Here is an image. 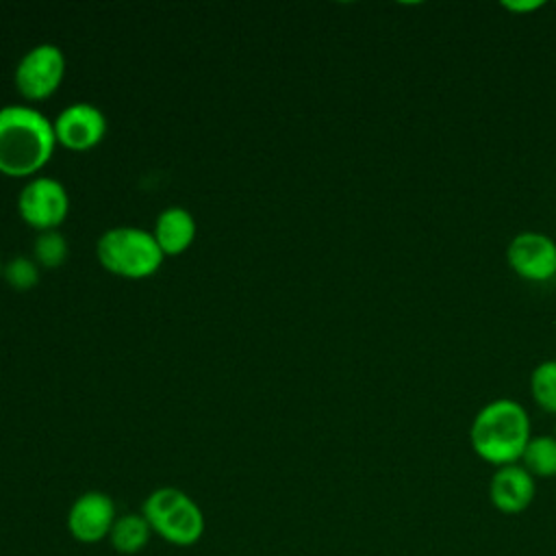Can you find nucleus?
I'll use <instances>...</instances> for the list:
<instances>
[{"mask_svg": "<svg viewBox=\"0 0 556 556\" xmlns=\"http://www.w3.org/2000/svg\"><path fill=\"white\" fill-rule=\"evenodd\" d=\"M52 126L56 143L78 152L98 146L106 132V119L102 111L89 102H74L65 106Z\"/></svg>", "mask_w": 556, "mask_h": 556, "instance_id": "obj_9", "label": "nucleus"}, {"mask_svg": "<svg viewBox=\"0 0 556 556\" xmlns=\"http://www.w3.org/2000/svg\"><path fill=\"white\" fill-rule=\"evenodd\" d=\"M543 7V2L541 0H504L502 2V9H506V11H513V13H530V11H536V9H541Z\"/></svg>", "mask_w": 556, "mask_h": 556, "instance_id": "obj_17", "label": "nucleus"}, {"mask_svg": "<svg viewBox=\"0 0 556 556\" xmlns=\"http://www.w3.org/2000/svg\"><path fill=\"white\" fill-rule=\"evenodd\" d=\"M96 254L104 269L122 278H148L163 263V252L152 232L137 226L106 230L96 243Z\"/></svg>", "mask_w": 556, "mask_h": 556, "instance_id": "obj_4", "label": "nucleus"}, {"mask_svg": "<svg viewBox=\"0 0 556 556\" xmlns=\"http://www.w3.org/2000/svg\"><path fill=\"white\" fill-rule=\"evenodd\" d=\"M150 526L146 521L143 515H137V513H128V515H122L115 519L111 532H109V541H111V547L119 554H139L148 541H150Z\"/></svg>", "mask_w": 556, "mask_h": 556, "instance_id": "obj_12", "label": "nucleus"}, {"mask_svg": "<svg viewBox=\"0 0 556 556\" xmlns=\"http://www.w3.org/2000/svg\"><path fill=\"white\" fill-rule=\"evenodd\" d=\"M554 437H556V421H554Z\"/></svg>", "mask_w": 556, "mask_h": 556, "instance_id": "obj_18", "label": "nucleus"}, {"mask_svg": "<svg viewBox=\"0 0 556 556\" xmlns=\"http://www.w3.org/2000/svg\"><path fill=\"white\" fill-rule=\"evenodd\" d=\"M67 208L70 198L65 187L48 176H39L26 182L17 198L20 217L41 232L54 230L65 219Z\"/></svg>", "mask_w": 556, "mask_h": 556, "instance_id": "obj_7", "label": "nucleus"}, {"mask_svg": "<svg viewBox=\"0 0 556 556\" xmlns=\"http://www.w3.org/2000/svg\"><path fill=\"white\" fill-rule=\"evenodd\" d=\"M115 519V502L102 491H87L70 506L67 530L80 543H98L109 539Z\"/></svg>", "mask_w": 556, "mask_h": 556, "instance_id": "obj_8", "label": "nucleus"}, {"mask_svg": "<svg viewBox=\"0 0 556 556\" xmlns=\"http://www.w3.org/2000/svg\"><path fill=\"white\" fill-rule=\"evenodd\" d=\"M0 274H2V263H0Z\"/></svg>", "mask_w": 556, "mask_h": 556, "instance_id": "obj_19", "label": "nucleus"}, {"mask_svg": "<svg viewBox=\"0 0 556 556\" xmlns=\"http://www.w3.org/2000/svg\"><path fill=\"white\" fill-rule=\"evenodd\" d=\"M530 437V415L526 406L513 397L486 402L469 424L471 450L495 469L519 463Z\"/></svg>", "mask_w": 556, "mask_h": 556, "instance_id": "obj_1", "label": "nucleus"}, {"mask_svg": "<svg viewBox=\"0 0 556 556\" xmlns=\"http://www.w3.org/2000/svg\"><path fill=\"white\" fill-rule=\"evenodd\" d=\"M506 263L521 280L549 282L556 278V241L539 230H521L506 245Z\"/></svg>", "mask_w": 556, "mask_h": 556, "instance_id": "obj_6", "label": "nucleus"}, {"mask_svg": "<svg viewBox=\"0 0 556 556\" xmlns=\"http://www.w3.org/2000/svg\"><path fill=\"white\" fill-rule=\"evenodd\" d=\"M536 495V480L519 465L497 467L489 482V500L504 515L523 513Z\"/></svg>", "mask_w": 556, "mask_h": 556, "instance_id": "obj_10", "label": "nucleus"}, {"mask_svg": "<svg viewBox=\"0 0 556 556\" xmlns=\"http://www.w3.org/2000/svg\"><path fill=\"white\" fill-rule=\"evenodd\" d=\"M56 146L52 122L30 106L0 109V174L24 178L37 174Z\"/></svg>", "mask_w": 556, "mask_h": 556, "instance_id": "obj_2", "label": "nucleus"}, {"mask_svg": "<svg viewBox=\"0 0 556 556\" xmlns=\"http://www.w3.org/2000/svg\"><path fill=\"white\" fill-rule=\"evenodd\" d=\"M4 276H7V282L17 289V291H26L30 287L37 285L39 280V271H37V265L24 256H17L9 263V267L4 269Z\"/></svg>", "mask_w": 556, "mask_h": 556, "instance_id": "obj_16", "label": "nucleus"}, {"mask_svg": "<svg viewBox=\"0 0 556 556\" xmlns=\"http://www.w3.org/2000/svg\"><path fill=\"white\" fill-rule=\"evenodd\" d=\"M519 465L536 478H556V437L554 434H532Z\"/></svg>", "mask_w": 556, "mask_h": 556, "instance_id": "obj_13", "label": "nucleus"}, {"mask_svg": "<svg viewBox=\"0 0 556 556\" xmlns=\"http://www.w3.org/2000/svg\"><path fill=\"white\" fill-rule=\"evenodd\" d=\"M150 530L172 545H193L204 534V515L200 506L176 486L154 489L141 506Z\"/></svg>", "mask_w": 556, "mask_h": 556, "instance_id": "obj_3", "label": "nucleus"}, {"mask_svg": "<svg viewBox=\"0 0 556 556\" xmlns=\"http://www.w3.org/2000/svg\"><path fill=\"white\" fill-rule=\"evenodd\" d=\"M152 237L163 256L182 254L195 239V219L187 208L169 206L159 213Z\"/></svg>", "mask_w": 556, "mask_h": 556, "instance_id": "obj_11", "label": "nucleus"}, {"mask_svg": "<svg viewBox=\"0 0 556 556\" xmlns=\"http://www.w3.org/2000/svg\"><path fill=\"white\" fill-rule=\"evenodd\" d=\"M35 258L43 267H59V265H63L65 258H67L65 237L54 232V230L41 232L37 237V241H35Z\"/></svg>", "mask_w": 556, "mask_h": 556, "instance_id": "obj_15", "label": "nucleus"}, {"mask_svg": "<svg viewBox=\"0 0 556 556\" xmlns=\"http://www.w3.org/2000/svg\"><path fill=\"white\" fill-rule=\"evenodd\" d=\"M530 397L541 410L556 415V358L534 365L530 371Z\"/></svg>", "mask_w": 556, "mask_h": 556, "instance_id": "obj_14", "label": "nucleus"}, {"mask_svg": "<svg viewBox=\"0 0 556 556\" xmlns=\"http://www.w3.org/2000/svg\"><path fill=\"white\" fill-rule=\"evenodd\" d=\"M65 74V56L54 43H39L30 48L15 67V87L26 100L50 98Z\"/></svg>", "mask_w": 556, "mask_h": 556, "instance_id": "obj_5", "label": "nucleus"}]
</instances>
